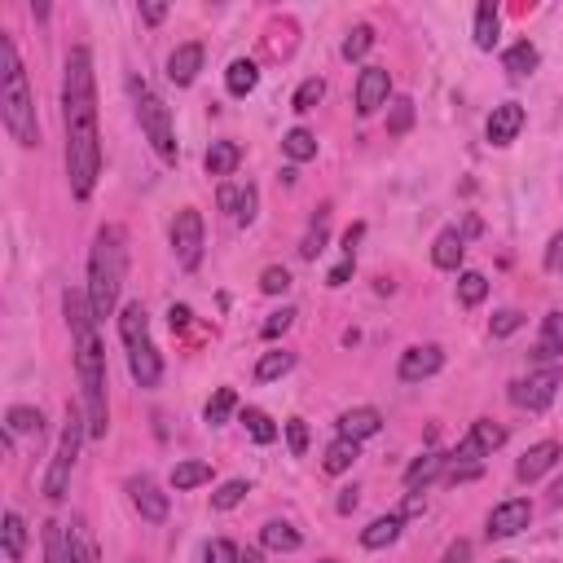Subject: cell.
Returning <instances> with one entry per match:
<instances>
[{"mask_svg":"<svg viewBox=\"0 0 563 563\" xmlns=\"http://www.w3.org/2000/svg\"><path fill=\"white\" fill-rule=\"evenodd\" d=\"M62 128H66V181L75 198H88L102 176V137H97V84L93 53L75 44L62 66Z\"/></svg>","mask_w":563,"mask_h":563,"instance_id":"obj_1","label":"cell"},{"mask_svg":"<svg viewBox=\"0 0 563 563\" xmlns=\"http://www.w3.org/2000/svg\"><path fill=\"white\" fill-rule=\"evenodd\" d=\"M62 308H66V326L75 335V374H80V392H84V423L88 436L102 440L110 432V405H106V352L97 344L93 308H88L84 291H66Z\"/></svg>","mask_w":563,"mask_h":563,"instance_id":"obj_2","label":"cell"},{"mask_svg":"<svg viewBox=\"0 0 563 563\" xmlns=\"http://www.w3.org/2000/svg\"><path fill=\"white\" fill-rule=\"evenodd\" d=\"M128 278V234L119 225H102L93 238V256H88V308L93 322H106L119 308V291Z\"/></svg>","mask_w":563,"mask_h":563,"instance_id":"obj_3","label":"cell"},{"mask_svg":"<svg viewBox=\"0 0 563 563\" xmlns=\"http://www.w3.org/2000/svg\"><path fill=\"white\" fill-rule=\"evenodd\" d=\"M0 115H5V128L18 146H40V124H36V102H31L27 88V71H22V58L14 49V40L0 31Z\"/></svg>","mask_w":563,"mask_h":563,"instance_id":"obj_4","label":"cell"},{"mask_svg":"<svg viewBox=\"0 0 563 563\" xmlns=\"http://www.w3.org/2000/svg\"><path fill=\"white\" fill-rule=\"evenodd\" d=\"M119 339H124V348H128V370H132V379H137V388H159L163 357L150 339V317L141 304L119 308Z\"/></svg>","mask_w":563,"mask_h":563,"instance_id":"obj_5","label":"cell"},{"mask_svg":"<svg viewBox=\"0 0 563 563\" xmlns=\"http://www.w3.org/2000/svg\"><path fill=\"white\" fill-rule=\"evenodd\" d=\"M128 93H132V106H137V119H141L146 141L159 150L163 163H176V154H181V150H176V132H172V110H168V102H163V97L154 93L146 80H137V75L128 80Z\"/></svg>","mask_w":563,"mask_h":563,"instance_id":"obj_6","label":"cell"},{"mask_svg":"<svg viewBox=\"0 0 563 563\" xmlns=\"http://www.w3.org/2000/svg\"><path fill=\"white\" fill-rule=\"evenodd\" d=\"M84 436H88L84 410H66L62 440H58V454H53V462H49V476H44V498H49V502H62V498H66V489H71V471H75V458H80Z\"/></svg>","mask_w":563,"mask_h":563,"instance_id":"obj_7","label":"cell"},{"mask_svg":"<svg viewBox=\"0 0 563 563\" xmlns=\"http://www.w3.org/2000/svg\"><path fill=\"white\" fill-rule=\"evenodd\" d=\"M559 383H563V370H559V366H546V370H537V374H528V379L515 383V388H511V401L520 405V410H528V414H542L546 405L555 401Z\"/></svg>","mask_w":563,"mask_h":563,"instance_id":"obj_8","label":"cell"},{"mask_svg":"<svg viewBox=\"0 0 563 563\" xmlns=\"http://www.w3.org/2000/svg\"><path fill=\"white\" fill-rule=\"evenodd\" d=\"M172 251H176V260H181V269H198V264H203V216H198L194 207L176 212V220H172Z\"/></svg>","mask_w":563,"mask_h":563,"instance_id":"obj_9","label":"cell"},{"mask_svg":"<svg viewBox=\"0 0 563 563\" xmlns=\"http://www.w3.org/2000/svg\"><path fill=\"white\" fill-rule=\"evenodd\" d=\"M506 445V427H498V423H489V418H480V423H471V432H467V440L449 454V467H462V462H471L476 467L480 458H489L493 449H502Z\"/></svg>","mask_w":563,"mask_h":563,"instance_id":"obj_10","label":"cell"},{"mask_svg":"<svg viewBox=\"0 0 563 563\" xmlns=\"http://www.w3.org/2000/svg\"><path fill=\"white\" fill-rule=\"evenodd\" d=\"M388 93H392V75L388 66H366L357 80V115L370 119L379 106H388Z\"/></svg>","mask_w":563,"mask_h":563,"instance_id":"obj_11","label":"cell"},{"mask_svg":"<svg viewBox=\"0 0 563 563\" xmlns=\"http://www.w3.org/2000/svg\"><path fill=\"white\" fill-rule=\"evenodd\" d=\"M440 366H445V352L436 344H414L401 352L396 374H401V383H423V379H432V374H440Z\"/></svg>","mask_w":563,"mask_h":563,"instance_id":"obj_12","label":"cell"},{"mask_svg":"<svg viewBox=\"0 0 563 563\" xmlns=\"http://www.w3.org/2000/svg\"><path fill=\"white\" fill-rule=\"evenodd\" d=\"M128 498H132V506L141 511V520H150V524H163V520H168V493H163L150 476H132V480H128Z\"/></svg>","mask_w":563,"mask_h":563,"instance_id":"obj_13","label":"cell"},{"mask_svg":"<svg viewBox=\"0 0 563 563\" xmlns=\"http://www.w3.org/2000/svg\"><path fill=\"white\" fill-rule=\"evenodd\" d=\"M528 520H533V502H528V498H511V502L493 506L489 537H515V533H524V528H528Z\"/></svg>","mask_w":563,"mask_h":563,"instance_id":"obj_14","label":"cell"},{"mask_svg":"<svg viewBox=\"0 0 563 563\" xmlns=\"http://www.w3.org/2000/svg\"><path fill=\"white\" fill-rule=\"evenodd\" d=\"M198 71H203V44H176L172 49V58H168V80L176 88H185V84H194L198 80Z\"/></svg>","mask_w":563,"mask_h":563,"instance_id":"obj_15","label":"cell"},{"mask_svg":"<svg viewBox=\"0 0 563 563\" xmlns=\"http://www.w3.org/2000/svg\"><path fill=\"white\" fill-rule=\"evenodd\" d=\"M520 128H524V106L520 102L493 106V115H489V141L493 146H511V141L520 137Z\"/></svg>","mask_w":563,"mask_h":563,"instance_id":"obj_16","label":"cell"},{"mask_svg":"<svg viewBox=\"0 0 563 563\" xmlns=\"http://www.w3.org/2000/svg\"><path fill=\"white\" fill-rule=\"evenodd\" d=\"M563 458V449L555 445V440H542V445H533L528 449V454L515 462V476H520L524 484H533V480H542L550 467H555V462Z\"/></svg>","mask_w":563,"mask_h":563,"instance_id":"obj_17","label":"cell"},{"mask_svg":"<svg viewBox=\"0 0 563 563\" xmlns=\"http://www.w3.org/2000/svg\"><path fill=\"white\" fill-rule=\"evenodd\" d=\"M379 427H383V414L374 410V405H357V410H348V414H339V436H348V440H370V436H379Z\"/></svg>","mask_w":563,"mask_h":563,"instance_id":"obj_18","label":"cell"},{"mask_svg":"<svg viewBox=\"0 0 563 563\" xmlns=\"http://www.w3.org/2000/svg\"><path fill=\"white\" fill-rule=\"evenodd\" d=\"M220 212H229L238 220V225H251V220H256V190H238V185H225V190H220Z\"/></svg>","mask_w":563,"mask_h":563,"instance_id":"obj_19","label":"cell"},{"mask_svg":"<svg viewBox=\"0 0 563 563\" xmlns=\"http://www.w3.org/2000/svg\"><path fill=\"white\" fill-rule=\"evenodd\" d=\"M462 256H467V242H462L458 229H440L432 242V264L436 269H458Z\"/></svg>","mask_w":563,"mask_h":563,"instance_id":"obj_20","label":"cell"},{"mask_svg":"<svg viewBox=\"0 0 563 563\" xmlns=\"http://www.w3.org/2000/svg\"><path fill=\"white\" fill-rule=\"evenodd\" d=\"M401 528H405V515H379V520L361 533V546L366 550H388L396 537H401Z\"/></svg>","mask_w":563,"mask_h":563,"instance_id":"obj_21","label":"cell"},{"mask_svg":"<svg viewBox=\"0 0 563 563\" xmlns=\"http://www.w3.org/2000/svg\"><path fill=\"white\" fill-rule=\"evenodd\" d=\"M256 84H260V66L251 62V58H238V62H229V71H225V88L234 97H247V93H256Z\"/></svg>","mask_w":563,"mask_h":563,"instance_id":"obj_22","label":"cell"},{"mask_svg":"<svg viewBox=\"0 0 563 563\" xmlns=\"http://www.w3.org/2000/svg\"><path fill=\"white\" fill-rule=\"evenodd\" d=\"M498 27H502V14L493 0H480L476 5V49L489 53L493 44H498Z\"/></svg>","mask_w":563,"mask_h":563,"instance_id":"obj_23","label":"cell"},{"mask_svg":"<svg viewBox=\"0 0 563 563\" xmlns=\"http://www.w3.org/2000/svg\"><path fill=\"white\" fill-rule=\"evenodd\" d=\"M66 555H71V563H97V546L84 520H71V528H66Z\"/></svg>","mask_w":563,"mask_h":563,"instance_id":"obj_24","label":"cell"},{"mask_svg":"<svg viewBox=\"0 0 563 563\" xmlns=\"http://www.w3.org/2000/svg\"><path fill=\"white\" fill-rule=\"evenodd\" d=\"M5 432L9 436H44V414L31 410V405H14V410L5 414Z\"/></svg>","mask_w":563,"mask_h":563,"instance_id":"obj_25","label":"cell"},{"mask_svg":"<svg viewBox=\"0 0 563 563\" xmlns=\"http://www.w3.org/2000/svg\"><path fill=\"white\" fill-rule=\"evenodd\" d=\"M260 542L269 550H278V555H291V550H300V533H295V524H286V520H269L260 528Z\"/></svg>","mask_w":563,"mask_h":563,"instance_id":"obj_26","label":"cell"},{"mask_svg":"<svg viewBox=\"0 0 563 563\" xmlns=\"http://www.w3.org/2000/svg\"><path fill=\"white\" fill-rule=\"evenodd\" d=\"M207 176H234V168L242 163V150L234 141H212V150H207Z\"/></svg>","mask_w":563,"mask_h":563,"instance_id":"obj_27","label":"cell"},{"mask_svg":"<svg viewBox=\"0 0 563 563\" xmlns=\"http://www.w3.org/2000/svg\"><path fill=\"white\" fill-rule=\"evenodd\" d=\"M361 458V445L357 440H348V436H339L335 445L326 449V458H322V467L330 471V476H344V471H352V462Z\"/></svg>","mask_w":563,"mask_h":563,"instance_id":"obj_28","label":"cell"},{"mask_svg":"<svg viewBox=\"0 0 563 563\" xmlns=\"http://www.w3.org/2000/svg\"><path fill=\"white\" fill-rule=\"evenodd\" d=\"M502 66H506V75H511V80H524V75L537 71V49L528 40L511 44V49H506V58H502Z\"/></svg>","mask_w":563,"mask_h":563,"instance_id":"obj_29","label":"cell"},{"mask_svg":"<svg viewBox=\"0 0 563 563\" xmlns=\"http://www.w3.org/2000/svg\"><path fill=\"white\" fill-rule=\"evenodd\" d=\"M207 480H212V462H176L172 467V489L176 493H190Z\"/></svg>","mask_w":563,"mask_h":563,"instance_id":"obj_30","label":"cell"},{"mask_svg":"<svg viewBox=\"0 0 563 563\" xmlns=\"http://www.w3.org/2000/svg\"><path fill=\"white\" fill-rule=\"evenodd\" d=\"M0 537H5V559L18 563L22 550H27V524H22L18 511H5V528H0Z\"/></svg>","mask_w":563,"mask_h":563,"instance_id":"obj_31","label":"cell"},{"mask_svg":"<svg viewBox=\"0 0 563 563\" xmlns=\"http://www.w3.org/2000/svg\"><path fill=\"white\" fill-rule=\"evenodd\" d=\"M282 150H286V159L291 163H308V159H317V137L308 128H291L282 137Z\"/></svg>","mask_w":563,"mask_h":563,"instance_id":"obj_32","label":"cell"},{"mask_svg":"<svg viewBox=\"0 0 563 563\" xmlns=\"http://www.w3.org/2000/svg\"><path fill=\"white\" fill-rule=\"evenodd\" d=\"M445 467H449V454H423V458H418L410 471H405V489H418V484L436 480Z\"/></svg>","mask_w":563,"mask_h":563,"instance_id":"obj_33","label":"cell"},{"mask_svg":"<svg viewBox=\"0 0 563 563\" xmlns=\"http://www.w3.org/2000/svg\"><path fill=\"white\" fill-rule=\"evenodd\" d=\"M291 366H295V352H264L260 366H256V379L260 383H273V379H282Z\"/></svg>","mask_w":563,"mask_h":563,"instance_id":"obj_34","label":"cell"},{"mask_svg":"<svg viewBox=\"0 0 563 563\" xmlns=\"http://www.w3.org/2000/svg\"><path fill=\"white\" fill-rule=\"evenodd\" d=\"M238 410V396H234V388H220L212 401H207V410H203V418L212 427H220V423H229V414Z\"/></svg>","mask_w":563,"mask_h":563,"instance_id":"obj_35","label":"cell"},{"mask_svg":"<svg viewBox=\"0 0 563 563\" xmlns=\"http://www.w3.org/2000/svg\"><path fill=\"white\" fill-rule=\"evenodd\" d=\"M242 423H247L251 440H260V445H273V440H278V427H273V418L264 410H242Z\"/></svg>","mask_w":563,"mask_h":563,"instance_id":"obj_36","label":"cell"},{"mask_svg":"<svg viewBox=\"0 0 563 563\" xmlns=\"http://www.w3.org/2000/svg\"><path fill=\"white\" fill-rule=\"evenodd\" d=\"M370 44H374V27L370 22H361V27H352L348 31V40H344V58L348 62H361L370 53Z\"/></svg>","mask_w":563,"mask_h":563,"instance_id":"obj_37","label":"cell"},{"mask_svg":"<svg viewBox=\"0 0 563 563\" xmlns=\"http://www.w3.org/2000/svg\"><path fill=\"white\" fill-rule=\"evenodd\" d=\"M484 295H489V278H484V273H462L458 278V300L467 308H476Z\"/></svg>","mask_w":563,"mask_h":563,"instance_id":"obj_38","label":"cell"},{"mask_svg":"<svg viewBox=\"0 0 563 563\" xmlns=\"http://www.w3.org/2000/svg\"><path fill=\"white\" fill-rule=\"evenodd\" d=\"M44 563H71V555H66L62 524H44Z\"/></svg>","mask_w":563,"mask_h":563,"instance_id":"obj_39","label":"cell"},{"mask_svg":"<svg viewBox=\"0 0 563 563\" xmlns=\"http://www.w3.org/2000/svg\"><path fill=\"white\" fill-rule=\"evenodd\" d=\"M247 480H229V484H220V489L212 493V506H216V511H234V506L242 502V498H247Z\"/></svg>","mask_w":563,"mask_h":563,"instance_id":"obj_40","label":"cell"},{"mask_svg":"<svg viewBox=\"0 0 563 563\" xmlns=\"http://www.w3.org/2000/svg\"><path fill=\"white\" fill-rule=\"evenodd\" d=\"M410 124H414V102H410V97H396L392 115H388V132H392V137H405Z\"/></svg>","mask_w":563,"mask_h":563,"instance_id":"obj_41","label":"cell"},{"mask_svg":"<svg viewBox=\"0 0 563 563\" xmlns=\"http://www.w3.org/2000/svg\"><path fill=\"white\" fill-rule=\"evenodd\" d=\"M563 348V313H550L546 317V339L537 344V357H555Z\"/></svg>","mask_w":563,"mask_h":563,"instance_id":"obj_42","label":"cell"},{"mask_svg":"<svg viewBox=\"0 0 563 563\" xmlns=\"http://www.w3.org/2000/svg\"><path fill=\"white\" fill-rule=\"evenodd\" d=\"M322 97H326V84L322 80H317V75H313V80H304L300 88H295V110H300V115H304V110H313L317 102H322Z\"/></svg>","mask_w":563,"mask_h":563,"instance_id":"obj_43","label":"cell"},{"mask_svg":"<svg viewBox=\"0 0 563 563\" xmlns=\"http://www.w3.org/2000/svg\"><path fill=\"white\" fill-rule=\"evenodd\" d=\"M286 286H291V273H286L282 264H269V269L260 273V291L264 295H286Z\"/></svg>","mask_w":563,"mask_h":563,"instance_id":"obj_44","label":"cell"},{"mask_svg":"<svg viewBox=\"0 0 563 563\" xmlns=\"http://www.w3.org/2000/svg\"><path fill=\"white\" fill-rule=\"evenodd\" d=\"M203 563H238V546L225 542V537H216V542L203 546Z\"/></svg>","mask_w":563,"mask_h":563,"instance_id":"obj_45","label":"cell"},{"mask_svg":"<svg viewBox=\"0 0 563 563\" xmlns=\"http://www.w3.org/2000/svg\"><path fill=\"white\" fill-rule=\"evenodd\" d=\"M524 326V313H515V308H502L498 317H493V339H506V335H515V330Z\"/></svg>","mask_w":563,"mask_h":563,"instance_id":"obj_46","label":"cell"},{"mask_svg":"<svg viewBox=\"0 0 563 563\" xmlns=\"http://www.w3.org/2000/svg\"><path fill=\"white\" fill-rule=\"evenodd\" d=\"M322 247H326V216H317V225L308 229V238H304L300 256H304V260H313V256H322Z\"/></svg>","mask_w":563,"mask_h":563,"instance_id":"obj_47","label":"cell"},{"mask_svg":"<svg viewBox=\"0 0 563 563\" xmlns=\"http://www.w3.org/2000/svg\"><path fill=\"white\" fill-rule=\"evenodd\" d=\"M286 440H291V454L295 458L308 454V423H304V418H291V423H286Z\"/></svg>","mask_w":563,"mask_h":563,"instance_id":"obj_48","label":"cell"},{"mask_svg":"<svg viewBox=\"0 0 563 563\" xmlns=\"http://www.w3.org/2000/svg\"><path fill=\"white\" fill-rule=\"evenodd\" d=\"M291 322H295V308H282V313H269V322L260 326V335H264V339H278L282 330H291Z\"/></svg>","mask_w":563,"mask_h":563,"instance_id":"obj_49","label":"cell"},{"mask_svg":"<svg viewBox=\"0 0 563 563\" xmlns=\"http://www.w3.org/2000/svg\"><path fill=\"white\" fill-rule=\"evenodd\" d=\"M546 269L550 273H563V229L550 238V247H546Z\"/></svg>","mask_w":563,"mask_h":563,"instance_id":"obj_50","label":"cell"},{"mask_svg":"<svg viewBox=\"0 0 563 563\" xmlns=\"http://www.w3.org/2000/svg\"><path fill=\"white\" fill-rule=\"evenodd\" d=\"M440 563H471V542H454L445 550V559Z\"/></svg>","mask_w":563,"mask_h":563,"instance_id":"obj_51","label":"cell"},{"mask_svg":"<svg viewBox=\"0 0 563 563\" xmlns=\"http://www.w3.org/2000/svg\"><path fill=\"white\" fill-rule=\"evenodd\" d=\"M348 278H352V256H344V264H335V269H330L326 286H344Z\"/></svg>","mask_w":563,"mask_h":563,"instance_id":"obj_52","label":"cell"},{"mask_svg":"<svg viewBox=\"0 0 563 563\" xmlns=\"http://www.w3.org/2000/svg\"><path fill=\"white\" fill-rule=\"evenodd\" d=\"M168 322H172V330H185V326H190V308H185V304H172Z\"/></svg>","mask_w":563,"mask_h":563,"instance_id":"obj_53","label":"cell"},{"mask_svg":"<svg viewBox=\"0 0 563 563\" xmlns=\"http://www.w3.org/2000/svg\"><path fill=\"white\" fill-rule=\"evenodd\" d=\"M141 18H146L150 27H154V22H163V18H168V5H141Z\"/></svg>","mask_w":563,"mask_h":563,"instance_id":"obj_54","label":"cell"},{"mask_svg":"<svg viewBox=\"0 0 563 563\" xmlns=\"http://www.w3.org/2000/svg\"><path fill=\"white\" fill-rule=\"evenodd\" d=\"M339 511H357V489H344V498H339Z\"/></svg>","mask_w":563,"mask_h":563,"instance_id":"obj_55","label":"cell"},{"mask_svg":"<svg viewBox=\"0 0 563 563\" xmlns=\"http://www.w3.org/2000/svg\"><path fill=\"white\" fill-rule=\"evenodd\" d=\"M357 238H361V225H352L344 234V251H348V256H352V247H357Z\"/></svg>","mask_w":563,"mask_h":563,"instance_id":"obj_56","label":"cell"},{"mask_svg":"<svg viewBox=\"0 0 563 563\" xmlns=\"http://www.w3.org/2000/svg\"><path fill=\"white\" fill-rule=\"evenodd\" d=\"M550 506H563V480H555V489H550Z\"/></svg>","mask_w":563,"mask_h":563,"instance_id":"obj_57","label":"cell"},{"mask_svg":"<svg viewBox=\"0 0 563 563\" xmlns=\"http://www.w3.org/2000/svg\"><path fill=\"white\" fill-rule=\"evenodd\" d=\"M238 563H260V555H256V550H242Z\"/></svg>","mask_w":563,"mask_h":563,"instance_id":"obj_58","label":"cell"},{"mask_svg":"<svg viewBox=\"0 0 563 563\" xmlns=\"http://www.w3.org/2000/svg\"><path fill=\"white\" fill-rule=\"evenodd\" d=\"M322 563H339V559H322Z\"/></svg>","mask_w":563,"mask_h":563,"instance_id":"obj_59","label":"cell"},{"mask_svg":"<svg viewBox=\"0 0 563 563\" xmlns=\"http://www.w3.org/2000/svg\"><path fill=\"white\" fill-rule=\"evenodd\" d=\"M498 563H511V559H498Z\"/></svg>","mask_w":563,"mask_h":563,"instance_id":"obj_60","label":"cell"}]
</instances>
